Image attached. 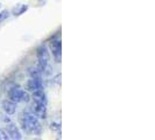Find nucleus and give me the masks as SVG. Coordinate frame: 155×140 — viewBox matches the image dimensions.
I'll list each match as a JSON object with an SVG mask.
<instances>
[{
    "label": "nucleus",
    "instance_id": "1",
    "mask_svg": "<svg viewBox=\"0 0 155 140\" xmlns=\"http://www.w3.org/2000/svg\"><path fill=\"white\" fill-rule=\"evenodd\" d=\"M21 117H22L21 118V123H22L23 130H26L29 133H39L40 132V130H41L40 123H39L37 118L33 113L25 112Z\"/></svg>",
    "mask_w": 155,
    "mask_h": 140
},
{
    "label": "nucleus",
    "instance_id": "2",
    "mask_svg": "<svg viewBox=\"0 0 155 140\" xmlns=\"http://www.w3.org/2000/svg\"><path fill=\"white\" fill-rule=\"evenodd\" d=\"M36 56H37V60H39L36 68H37L40 71H43V70L46 69L48 62H49V58H50L49 51H48V49H47L44 46H41V47L37 49V51H36Z\"/></svg>",
    "mask_w": 155,
    "mask_h": 140
},
{
    "label": "nucleus",
    "instance_id": "3",
    "mask_svg": "<svg viewBox=\"0 0 155 140\" xmlns=\"http://www.w3.org/2000/svg\"><path fill=\"white\" fill-rule=\"evenodd\" d=\"M30 110H32V113L35 117H39V118H42V119H44L47 117L46 105H42L40 103H36V102H33L32 105H30Z\"/></svg>",
    "mask_w": 155,
    "mask_h": 140
},
{
    "label": "nucleus",
    "instance_id": "4",
    "mask_svg": "<svg viewBox=\"0 0 155 140\" xmlns=\"http://www.w3.org/2000/svg\"><path fill=\"white\" fill-rule=\"evenodd\" d=\"M50 49L53 51V55L56 60V62H60V58H61V42L58 40H54L50 42Z\"/></svg>",
    "mask_w": 155,
    "mask_h": 140
},
{
    "label": "nucleus",
    "instance_id": "5",
    "mask_svg": "<svg viewBox=\"0 0 155 140\" xmlns=\"http://www.w3.org/2000/svg\"><path fill=\"white\" fill-rule=\"evenodd\" d=\"M26 89L28 91H36L39 89H42V82L40 78H30L26 83Z\"/></svg>",
    "mask_w": 155,
    "mask_h": 140
},
{
    "label": "nucleus",
    "instance_id": "6",
    "mask_svg": "<svg viewBox=\"0 0 155 140\" xmlns=\"http://www.w3.org/2000/svg\"><path fill=\"white\" fill-rule=\"evenodd\" d=\"M6 132L8 133L9 138L12 140H21V138H22V136H21L19 129H18L15 125H13V124H9V125L6 127Z\"/></svg>",
    "mask_w": 155,
    "mask_h": 140
},
{
    "label": "nucleus",
    "instance_id": "7",
    "mask_svg": "<svg viewBox=\"0 0 155 140\" xmlns=\"http://www.w3.org/2000/svg\"><path fill=\"white\" fill-rule=\"evenodd\" d=\"M33 98H34V102L40 103L42 105H47V96H46V94L43 92L42 89L33 91Z\"/></svg>",
    "mask_w": 155,
    "mask_h": 140
},
{
    "label": "nucleus",
    "instance_id": "8",
    "mask_svg": "<svg viewBox=\"0 0 155 140\" xmlns=\"http://www.w3.org/2000/svg\"><path fill=\"white\" fill-rule=\"evenodd\" d=\"M8 98H9V101L11 102H13V103H20L21 102V90L20 89H15V88H13V89H11L9 91H8Z\"/></svg>",
    "mask_w": 155,
    "mask_h": 140
},
{
    "label": "nucleus",
    "instance_id": "9",
    "mask_svg": "<svg viewBox=\"0 0 155 140\" xmlns=\"http://www.w3.org/2000/svg\"><path fill=\"white\" fill-rule=\"evenodd\" d=\"M1 106H2V110H4L7 115H13V113H15V111H16V105H15V103H13V102H11V101H4L2 104H1Z\"/></svg>",
    "mask_w": 155,
    "mask_h": 140
},
{
    "label": "nucleus",
    "instance_id": "10",
    "mask_svg": "<svg viewBox=\"0 0 155 140\" xmlns=\"http://www.w3.org/2000/svg\"><path fill=\"white\" fill-rule=\"evenodd\" d=\"M41 72H42V71H40L36 67L29 69V75H30L32 78H41Z\"/></svg>",
    "mask_w": 155,
    "mask_h": 140
},
{
    "label": "nucleus",
    "instance_id": "11",
    "mask_svg": "<svg viewBox=\"0 0 155 140\" xmlns=\"http://www.w3.org/2000/svg\"><path fill=\"white\" fill-rule=\"evenodd\" d=\"M29 101H30V96H29V94H28L27 91L21 90V102H23V103H28Z\"/></svg>",
    "mask_w": 155,
    "mask_h": 140
},
{
    "label": "nucleus",
    "instance_id": "12",
    "mask_svg": "<svg viewBox=\"0 0 155 140\" xmlns=\"http://www.w3.org/2000/svg\"><path fill=\"white\" fill-rule=\"evenodd\" d=\"M0 140H11L8 133L6 132V130H2L0 129Z\"/></svg>",
    "mask_w": 155,
    "mask_h": 140
},
{
    "label": "nucleus",
    "instance_id": "13",
    "mask_svg": "<svg viewBox=\"0 0 155 140\" xmlns=\"http://www.w3.org/2000/svg\"><path fill=\"white\" fill-rule=\"evenodd\" d=\"M6 16H7V12H1V13H0V22H1Z\"/></svg>",
    "mask_w": 155,
    "mask_h": 140
},
{
    "label": "nucleus",
    "instance_id": "14",
    "mask_svg": "<svg viewBox=\"0 0 155 140\" xmlns=\"http://www.w3.org/2000/svg\"><path fill=\"white\" fill-rule=\"evenodd\" d=\"M51 130H60V126H58V124H56V123L51 124Z\"/></svg>",
    "mask_w": 155,
    "mask_h": 140
}]
</instances>
